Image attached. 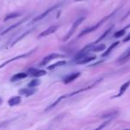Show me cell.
Segmentation results:
<instances>
[{"instance_id": "26", "label": "cell", "mask_w": 130, "mask_h": 130, "mask_svg": "<svg viewBox=\"0 0 130 130\" xmlns=\"http://www.w3.org/2000/svg\"><path fill=\"white\" fill-rule=\"evenodd\" d=\"M2 102H3V100H2V98L0 97V104H1V103H2Z\"/></svg>"}, {"instance_id": "4", "label": "cell", "mask_w": 130, "mask_h": 130, "mask_svg": "<svg viewBox=\"0 0 130 130\" xmlns=\"http://www.w3.org/2000/svg\"><path fill=\"white\" fill-rule=\"evenodd\" d=\"M58 6H59V5H54V6H52V7H50V8H48V9H46L45 12H44V13H42L40 15H38V16L35 17L34 20H33V22H38V21H40V20H42V19H44L45 16H47V15H48L49 13H51V12L54 11V9H56V8H57Z\"/></svg>"}, {"instance_id": "23", "label": "cell", "mask_w": 130, "mask_h": 130, "mask_svg": "<svg viewBox=\"0 0 130 130\" xmlns=\"http://www.w3.org/2000/svg\"><path fill=\"white\" fill-rule=\"evenodd\" d=\"M30 31H31V30H29V31H27V32L23 33V34H22V36H21V37H19V38H17V39H16V40H15V41H14V42H13V44H12V45H15V44H16V43H17V42H19V41H20V40H21V39H22V38H24V37H25V36H27V35H28V34H29V32H30Z\"/></svg>"}, {"instance_id": "14", "label": "cell", "mask_w": 130, "mask_h": 130, "mask_svg": "<svg viewBox=\"0 0 130 130\" xmlns=\"http://www.w3.org/2000/svg\"><path fill=\"white\" fill-rule=\"evenodd\" d=\"M130 86V80L129 81H127V82H126V83L124 84V85H122L120 87V89H119V94H117V95L115 96V97H119V96H121L123 94H124L125 92H126V90L127 89V87Z\"/></svg>"}, {"instance_id": "21", "label": "cell", "mask_w": 130, "mask_h": 130, "mask_svg": "<svg viewBox=\"0 0 130 130\" xmlns=\"http://www.w3.org/2000/svg\"><path fill=\"white\" fill-rule=\"evenodd\" d=\"M40 84V81L38 79H33L28 84V87H31V88H34V87H38V85Z\"/></svg>"}, {"instance_id": "18", "label": "cell", "mask_w": 130, "mask_h": 130, "mask_svg": "<svg viewBox=\"0 0 130 130\" xmlns=\"http://www.w3.org/2000/svg\"><path fill=\"white\" fill-rule=\"evenodd\" d=\"M95 46H93L92 48V51H94V52H99V51H103L105 49V45H103V44H101V45H97V44H95Z\"/></svg>"}, {"instance_id": "24", "label": "cell", "mask_w": 130, "mask_h": 130, "mask_svg": "<svg viewBox=\"0 0 130 130\" xmlns=\"http://www.w3.org/2000/svg\"><path fill=\"white\" fill-rule=\"evenodd\" d=\"M129 40H130V34H129V35H127V36H126V38H124L123 42H127V41H129Z\"/></svg>"}, {"instance_id": "29", "label": "cell", "mask_w": 130, "mask_h": 130, "mask_svg": "<svg viewBox=\"0 0 130 130\" xmlns=\"http://www.w3.org/2000/svg\"></svg>"}, {"instance_id": "3", "label": "cell", "mask_w": 130, "mask_h": 130, "mask_svg": "<svg viewBox=\"0 0 130 130\" xmlns=\"http://www.w3.org/2000/svg\"><path fill=\"white\" fill-rule=\"evenodd\" d=\"M63 57H64L63 54H57V53H53V54H50L47 56H45V57L42 60V61L40 62L39 65L40 66H45V65H46L47 63L52 61V60L56 59V58H63Z\"/></svg>"}, {"instance_id": "1", "label": "cell", "mask_w": 130, "mask_h": 130, "mask_svg": "<svg viewBox=\"0 0 130 130\" xmlns=\"http://www.w3.org/2000/svg\"><path fill=\"white\" fill-rule=\"evenodd\" d=\"M117 13V10H115L114 12H112L110 14H109V15H107V16H105L104 18L103 19V20H101L99 22H97V24L96 25H94V26H92V27H90V28H87V29H83V30L81 31V32L79 33V35L78 36V38H80L81 37H83L84 35H86V34H87V33H90V32H93L94 30H95L96 29H97L98 27H99L100 25H101L102 23H103L104 22H106L108 19H110V17H112L113 16L115 13Z\"/></svg>"}, {"instance_id": "8", "label": "cell", "mask_w": 130, "mask_h": 130, "mask_svg": "<svg viewBox=\"0 0 130 130\" xmlns=\"http://www.w3.org/2000/svg\"><path fill=\"white\" fill-rule=\"evenodd\" d=\"M80 76V73L79 72H75V73H71V74L68 75L66 78L63 79V82H64L65 84L67 83H71V82H72L73 80L77 79V78H78V77Z\"/></svg>"}, {"instance_id": "7", "label": "cell", "mask_w": 130, "mask_h": 130, "mask_svg": "<svg viewBox=\"0 0 130 130\" xmlns=\"http://www.w3.org/2000/svg\"><path fill=\"white\" fill-rule=\"evenodd\" d=\"M96 59L95 56H83V57H81L80 59L77 60L76 62L78 63V64H86V63H88L90 62L91 61H93V60Z\"/></svg>"}, {"instance_id": "11", "label": "cell", "mask_w": 130, "mask_h": 130, "mask_svg": "<svg viewBox=\"0 0 130 130\" xmlns=\"http://www.w3.org/2000/svg\"><path fill=\"white\" fill-rule=\"evenodd\" d=\"M28 77V73L25 72H20V73H17V74L13 75L11 78V81H17V80H21V79H23V78H27Z\"/></svg>"}, {"instance_id": "9", "label": "cell", "mask_w": 130, "mask_h": 130, "mask_svg": "<svg viewBox=\"0 0 130 130\" xmlns=\"http://www.w3.org/2000/svg\"><path fill=\"white\" fill-rule=\"evenodd\" d=\"M21 102H22V97L21 96L19 95L13 96V97H11L8 100V104L10 106H15V105H18Z\"/></svg>"}, {"instance_id": "22", "label": "cell", "mask_w": 130, "mask_h": 130, "mask_svg": "<svg viewBox=\"0 0 130 130\" xmlns=\"http://www.w3.org/2000/svg\"><path fill=\"white\" fill-rule=\"evenodd\" d=\"M125 29H120V30H119V31H117V32L114 34V38H120V37H122L123 35L125 34Z\"/></svg>"}, {"instance_id": "17", "label": "cell", "mask_w": 130, "mask_h": 130, "mask_svg": "<svg viewBox=\"0 0 130 130\" xmlns=\"http://www.w3.org/2000/svg\"><path fill=\"white\" fill-rule=\"evenodd\" d=\"M65 64H66V61H58V62H56V63H54V64L49 66L47 69H48V70H53V69H55V68L59 67V66H62V65H65Z\"/></svg>"}, {"instance_id": "25", "label": "cell", "mask_w": 130, "mask_h": 130, "mask_svg": "<svg viewBox=\"0 0 130 130\" xmlns=\"http://www.w3.org/2000/svg\"><path fill=\"white\" fill-rule=\"evenodd\" d=\"M129 14H130V10H129V11H128V13H126V16H125V17H124V18H123V19H122V20H124V19L127 18V16H128V15H129Z\"/></svg>"}, {"instance_id": "28", "label": "cell", "mask_w": 130, "mask_h": 130, "mask_svg": "<svg viewBox=\"0 0 130 130\" xmlns=\"http://www.w3.org/2000/svg\"><path fill=\"white\" fill-rule=\"evenodd\" d=\"M130 27V24H129V25H127V26H126V28H129Z\"/></svg>"}, {"instance_id": "15", "label": "cell", "mask_w": 130, "mask_h": 130, "mask_svg": "<svg viewBox=\"0 0 130 130\" xmlns=\"http://www.w3.org/2000/svg\"><path fill=\"white\" fill-rule=\"evenodd\" d=\"M26 19H27V18L23 19V20H22V21H21V22H17V23H15V24H13V25L10 26V27H9V28H8V29H6V30H4V31H3V32H2V33H1V35H4V34H6V33H7V32H9V31H11V30H12V29H15V28H16V27H18V26H20V25H21V24H22V22H25V21H26Z\"/></svg>"}, {"instance_id": "2", "label": "cell", "mask_w": 130, "mask_h": 130, "mask_svg": "<svg viewBox=\"0 0 130 130\" xmlns=\"http://www.w3.org/2000/svg\"><path fill=\"white\" fill-rule=\"evenodd\" d=\"M84 20H85V17H81V18H78V20H77L76 22L73 23V25L71 26V28L70 29V30L67 32V34L63 37V41H66V40L69 39V38H71V36H72V34L75 32V30L77 29V28H78V26H79L80 24L82 23V22H83Z\"/></svg>"}, {"instance_id": "5", "label": "cell", "mask_w": 130, "mask_h": 130, "mask_svg": "<svg viewBox=\"0 0 130 130\" xmlns=\"http://www.w3.org/2000/svg\"><path fill=\"white\" fill-rule=\"evenodd\" d=\"M28 72L33 77H42V76H45L46 74V71H43V70H38V69H35V68H30L29 69Z\"/></svg>"}, {"instance_id": "19", "label": "cell", "mask_w": 130, "mask_h": 130, "mask_svg": "<svg viewBox=\"0 0 130 130\" xmlns=\"http://www.w3.org/2000/svg\"><path fill=\"white\" fill-rule=\"evenodd\" d=\"M113 29V27H110V29H107V30L106 31H105V32L104 33H103V35H102V36L101 37H100V38H98V39L97 40H96V41L95 42H94V44H98V43H99V42L100 41H102V40H103V38H105V37H106L107 36V35H108L109 34V33H110V30H111V29Z\"/></svg>"}, {"instance_id": "6", "label": "cell", "mask_w": 130, "mask_h": 130, "mask_svg": "<svg viewBox=\"0 0 130 130\" xmlns=\"http://www.w3.org/2000/svg\"><path fill=\"white\" fill-rule=\"evenodd\" d=\"M57 29H58V26L57 25L52 26V27H50V28H48L47 29H45V31H43V32H42L41 34H39L38 38H45V37L48 36V35L52 34V33H54Z\"/></svg>"}, {"instance_id": "16", "label": "cell", "mask_w": 130, "mask_h": 130, "mask_svg": "<svg viewBox=\"0 0 130 130\" xmlns=\"http://www.w3.org/2000/svg\"><path fill=\"white\" fill-rule=\"evenodd\" d=\"M119 41H117V42H114L113 44H111V45H110V46L109 47L108 49H107V51L105 53H103V57H105V56H107V55H109V54H110V53H111V51L113 50L114 48H115L116 46H118V45H119Z\"/></svg>"}, {"instance_id": "27", "label": "cell", "mask_w": 130, "mask_h": 130, "mask_svg": "<svg viewBox=\"0 0 130 130\" xmlns=\"http://www.w3.org/2000/svg\"><path fill=\"white\" fill-rule=\"evenodd\" d=\"M74 1H76V2H79V1H83V0H74Z\"/></svg>"}, {"instance_id": "12", "label": "cell", "mask_w": 130, "mask_h": 130, "mask_svg": "<svg viewBox=\"0 0 130 130\" xmlns=\"http://www.w3.org/2000/svg\"><path fill=\"white\" fill-rule=\"evenodd\" d=\"M129 57H130V47H128V48L124 52V54H123L119 58L118 61H119V62H123V61H126Z\"/></svg>"}, {"instance_id": "20", "label": "cell", "mask_w": 130, "mask_h": 130, "mask_svg": "<svg viewBox=\"0 0 130 130\" xmlns=\"http://www.w3.org/2000/svg\"><path fill=\"white\" fill-rule=\"evenodd\" d=\"M21 13H9V14H7L6 16V18L4 19L5 22H6V21L10 20V19H13V18H16V17L20 16Z\"/></svg>"}, {"instance_id": "10", "label": "cell", "mask_w": 130, "mask_h": 130, "mask_svg": "<svg viewBox=\"0 0 130 130\" xmlns=\"http://www.w3.org/2000/svg\"><path fill=\"white\" fill-rule=\"evenodd\" d=\"M36 92L35 89H32L31 87H28V88H22L19 90V94H22V95H26V96H29L32 95L34 93Z\"/></svg>"}, {"instance_id": "13", "label": "cell", "mask_w": 130, "mask_h": 130, "mask_svg": "<svg viewBox=\"0 0 130 130\" xmlns=\"http://www.w3.org/2000/svg\"><path fill=\"white\" fill-rule=\"evenodd\" d=\"M31 53H29V54H22V55H19V56H16V57H14V58H12V59H10V60H8V61H5L4 63H2V64L0 65V69L1 68H3V67H5L6 64H8V63H10L11 61H15V60H17V59H21V58H24V57H26V56H28L29 54H30Z\"/></svg>"}]
</instances>
